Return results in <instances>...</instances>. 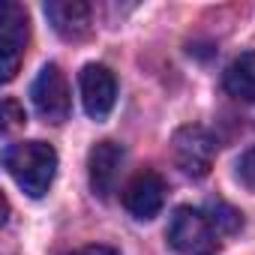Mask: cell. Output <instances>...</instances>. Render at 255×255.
<instances>
[{
  "label": "cell",
  "mask_w": 255,
  "mask_h": 255,
  "mask_svg": "<svg viewBox=\"0 0 255 255\" xmlns=\"http://www.w3.org/2000/svg\"><path fill=\"white\" fill-rule=\"evenodd\" d=\"M45 15L63 39H84L90 33V6L84 0H48Z\"/></svg>",
  "instance_id": "obj_9"
},
{
  "label": "cell",
  "mask_w": 255,
  "mask_h": 255,
  "mask_svg": "<svg viewBox=\"0 0 255 255\" xmlns=\"http://www.w3.org/2000/svg\"><path fill=\"white\" fill-rule=\"evenodd\" d=\"M126 162V150L117 141H99L90 156H87V171H90V189L99 198H111V192L117 189L120 171Z\"/></svg>",
  "instance_id": "obj_7"
},
{
  "label": "cell",
  "mask_w": 255,
  "mask_h": 255,
  "mask_svg": "<svg viewBox=\"0 0 255 255\" xmlns=\"http://www.w3.org/2000/svg\"><path fill=\"white\" fill-rule=\"evenodd\" d=\"M3 114H6V129H12V126H21V123H24V111L18 108L15 99H6V102H3Z\"/></svg>",
  "instance_id": "obj_13"
},
{
  "label": "cell",
  "mask_w": 255,
  "mask_h": 255,
  "mask_svg": "<svg viewBox=\"0 0 255 255\" xmlns=\"http://www.w3.org/2000/svg\"><path fill=\"white\" fill-rule=\"evenodd\" d=\"M30 99H33V108L39 111V117H45L48 123H63L69 117V105H72L69 81L57 63H48L39 69V75L30 87Z\"/></svg>",
  "instance_id": "obj_5"
},
{
  "label": "cell",
  "mask_w": 255,
  "mask_h": 255,
  "mask_svg": "<svg viewBox=\"0 0 255 255\" xmlns=\"http://www.w3.org/2000/svg\"><path fill=\"white\" fill-rule=\"evenodd\" d=\"M27 36H30L27 12L18 3H3L0 6V72H3L0 78L3 81L15 78L27 48Z\"/></svg>",
  "instance_id": "obj_4"
},
{
  "label": "cell",
  "mask_w": 255,
  "mask_h": 255,
  "mask_svg": "<svg viewBox=\"0 0 255 255\" xmlns=\"http://www.w3.org/2000/svg\"><path fill=\"white\" fill-rule=\"evenodd\" d=\"M171 159L186 177H204L216 159V138L204 126H180L171 138Z\"/></svg>",
  "instance_id": "obj_3"
},
{
  "label": "cell",
  "mask_w": 255,
  "mask_h": 255,
  "mask_svg": "<svg viewBox=\"0 0 255 255\" xmlns=\"http://www.w3.org/2000/svg\"><path fill=\"white\" fill-rule=\"evenodd\" d=\"M3 165H6L9 177H12L30 198H42V195L48 192V186L54 183V174H57V153H54V147L45 144V141H18V144L6 147Z\"/></svg>",
  "instance_id": "obj_1"
},
{
  "label": "cell",
  "mask_w": 255,
  "mask_h": 255,
  "mask_svg": "<svg viewBox=\"0 0 255 255\" xmlns=\"http://www.w3.org/2000/svg\"><path fill=\"white\" fill-rule=\"evenodd\" d=\"M72 255H120L117 249L111 246H102V243H93V246H84V249H75Z\"/></svg>",
  "instance_id": "obj_14"
},
{
  "label": "cell",
  "mask_w": 255,
  "mask_h": 255,
  "mask_svg": "<svg viewBox=\"0 0 255 255\" xmlns=\"http://www.w3.org/2000/svg\"><path fill=\"white\" fill-rule=\"evenodd\" d=\"M78 87H81V102L84 111L93 120H105L117 102V78L108 66L102 63H87L78 75Z\"/></svg>",
  "instance_id": "obj_6"
},
{
  "label": "cell",
  "mask_w": 255,
  "mask_h": 255,
  "mask_svg": "<svg viewBox=\"0 0 255 255\" xmlns=\"http://www.w3.org/2000/svg\"><path fill=\"white\" fill-rule=\"evenodd\" d=\"M237 177L243 180L246 189L255 192V147H249V150L237 159Z\"/></svg>",
  "instance_id": "obj_12"
},
{
  "label": "cell",
  "mask_w": 255,
  "mask_h": 255,
  "mask_svg": "<svg viewBox=\"0 0 255 255\" xmlns=\"http://www.w3.org/2000/svg\"><path fill=\"white\" fill-rule=\"evenodd\" d=\"M168 243L180 255H216L222 249V234L204 210L177 207L168 222Z\"/></svg>",
  "instance_id": "obj_2"
},
{
  "label": "cell",
  "mask_w": 255,
  "mask_h": 255,
  "mask_svg": "<svg viewBox=\"0 0 255 255\" xmlns=\"http://www.w3.org/2000/svg\"><path fill=\"white\" fill-rule=\"evenodd\" d=\"M204 213L213 219V225L219 228V234H234V231L243 225L240 210H234V207H231V204H225V201H210Z\"/></svg>",
  "instance_id": "obj_11"
},
{
  "label": "cell",
  "mask_w": 255,
  "mask_h": 255,
  "mask_svg": "<svg viewBox=\"0 0 255 255\" xmlns=\"http://www.w3.org/2000/svg\"><path fill=\"white\" fill-rule=\"evenodd\" d=\"M123 204L135 219H153L165 204V180L156 171H138L123 189Z\"/></svg>",
  "instance_id": "obj_8"
},
{
  "label": "cell",
  "mask_w": 255,
  "mask_h": 255,
  "mask_svg": "<svg viewBox=\"0 0 255 255\" xmlns=\"http://www.w3.org/2000/svg\"><path fill=\"white\" fill-rule=\"evenodd\" d=\"M225 90L240 102H255V51L231 60L225 69Z\"/></svg>",
  "instance_id": "obj_10"
}]
</instances>
